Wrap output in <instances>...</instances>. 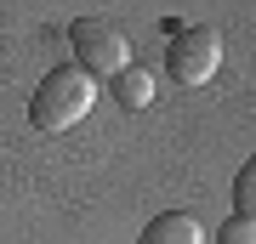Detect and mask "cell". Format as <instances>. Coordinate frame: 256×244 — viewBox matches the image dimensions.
<instances>
[{
    "label": "cell",
    "instance_id": "cell-5",
    "mask_svg": "<svg viewBox=\"0 0 256 244\" xmlns=\"http://www.w3.org/2000/svg\"><path fill=\"white\" fill-rule=\"evenodd\" d=\"M108 91L126 102V108H148V102H154V74H148V68H126V74L108 80Z\"/></svg>",
    "mask_w": 256,
    "mask_h": 244
},
{
    "label": "cell",
    "instance_id": "cell-3",
    "mask_svg": "<svg viewBox=\"0 0 256 244\" xmlns=\"http://www.w3.org/2000/svg\"><path fill=\"white\" fill-rule=\"evenodd\" d=\"M222 68V34L210 23H188L171 28V45H165V74L182 85H205L210 74Z\"/></svg>",
    "mask_w": 256,
    "mask_h": 244
},
{
    "label": "cell",
    "instance_id": "cell-2",
    "mask_svg": "<svg viewBox=\"0 0 256 244\" xmlns=\"http://www.w3.org/2000/svg\"><path fill=\"white\" fill-rule=\"evenodd\" d=\"M68 45H74V68L86 80H114V74L131 68V40L108 17H74L68 23Z\"/></svg>",
    "mask_w": 256,
    "mask_h": 244
},
{
    "label": "cell",
    "instance_id": "cell-6",
    "mask_svg": "<svg viewBox=\"0 0 256 244\" xmlns=\"http://www.w3.org/2000/svg\"><path fill=\"white\" fill-rule=\"evenodd\" d=\"M234 216L256 222V159H245V171L234 176Z\"/></svg>",
    "mask_w": 256,
    "mask_h": 244
},
{
    "label": "cell",
    "instance_id": "cell-1",
    "mask_svg": "<svg viewBox=\"0 0 256 244\" xmlns=\"http://www.w3.org/2000/svg\"><path fill=\"white\" fill-rule=\"evenodd\" d=\"M92 102H97V80H86L74 63L68 68H52L46 80H40L34 102H28V125L46 131V136H57V131L80 125V119L92 114Z\"/></svg>",
    "mask_w": 256,
    "mask_h": 244
},
{
    "label": "cell",
    "instance_id": "cell-4",
    "mask_svg": "<svg viewBox=\"0 0 256 244\" xmlns=\"http://www.w3.org/2000/svg\"><path fill=\"white\" fill-rule=\"evenodd\" d=\"M137 244H205V233H200V222L188 210H165V216H154L142 227Z\"/></svg>",
    "mask_w": 256,
    "mask_h": 244
},
{
    "label": "cell",
    "instance_id": "cell-7",
    "mask_svg": "<svg viewBox=\"0 0 256 244\" xmlns=\"http://www.w3.org/2000/svg\"><path fill=\"white\" fill-rule=\"evenodd\" d=\"M216 244H256V222L250 216H228L222 233H216Z\"/></svg>",
    "mask_w": 256,
    "mask_h": 244
}]
</instances>
